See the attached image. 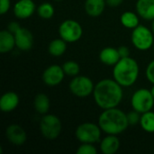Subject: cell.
I'll list each match as a JSON object with an SVG mask.
<instances>
[{"instance_id":"obj_1","label":"cell","mask_w":154,"mask_h":154,"mask_svg":"<svg viewBox=\"0 0 154 154\" xmlns=\"http://www.w3.org/2000/svg\"><path fill=\"white\" fill-rule=\"evenodd\" d=\"M123 87L114 79H105L95 85L93 91L94 100L97 106L103 110L117 107L124 96Z\"/></svg>"},{"instance_id":"obj_2","label":"cell","mask_w":154,"mask_h":154,"mask_svg":"<svg viewBox=\"0 0 154 154\" xmlns=\"http://www.w3.org/2000/svg\"><path fill=\"white\" fill-rule=\"evenodd\" d=\"M98 125L106 134H121L129 126L127 114L117 107L105 109L98 117Z\"/></svg>"},{"instance_id":"obj_3","label":"cell","mask_w":154,"mask_h":154,"mask_svg":"<svg viewBox=\"0 0 154 154\" xmlns=\"http://www.w3.org/2000/svg\"><path fill=\"white\" fill-rule=\"evenodd\" d=\"M139 73V64L134 58H121L114 66L113 79L123 88H128L137 81Z\"/></svg>"},{"instance_id":"obj_4","label":"cell","mask_w":154,"mask_h":154,"mask_svg":"<svg viewBox=\"0 0 154 154\" xmlns=\"http://www.w3.org/2000/svg\"><path fill=\"white\" fill-rule=\"evenodd\" d=\"M62 125L60 119L52 114L43 115L40 121V132L47 140H55L61 133Z\"/></svg>"},{"instance_id":"obj_5","label":"cell","mask_w":154,"mask_h":154,"mask_svg":"<svg viewBox=\"0 0 154 154\" xmlns=\"http://www.w3.org/2000/svg\"><path fill=\"white\" fill-rule=\"evenodd\" d=\"M133 45L139 51H148L154 44V34L148 27L139 24L131 34Z\"/></svg>"},{"instance_id":"obj_6","label":"cell","mask_w":154,"mask_h":154,"mask_svg":"<svg viewBox=\"0 0 154 154\" xmlns=\"http://www.w3.org/2000/svg\"><path fill=\"white\" fill-rule=\"evenodd\" d=\"M101 128L98 124L90 122L79 125L75 132L76 138L81 143H96L101 138Z\"/></svg>"},{"instance_id":"obj_7","label":"cell","mask_w":154,"mask_h":154,"mask_svg":"<svg viewBox=\"0 0 154 154\" xmlns=\"http://www.w3.org/2000/svg\"><path fill=\"white\" fill-rule=\"evenodd\" d=\"M131 105L133 109L140 114L151 111L154 106V97L151 90L147 88L136 90L132 96Z\"/></svg>"},{"instance_id":"obj_8","label":"cell","mask_w":154,"mask_h":154,"mask_svg":"<svg viewBox=\"0 0 154 154\" xmlns=\"http://www.w3.org/2000/svg\"><path fill=\"white\" fill-rule=\"evenodd\" d=\"M59 34L65 42L73 43L80 40L83 34V28L81 24L71 19L63 21L59 26Z\"/></svg>"},{"instance_id":"obj_9","label":"cell","mask_w":154,"mask_h":154,"mask_svg":"<svg viewBox=\"0 0 154 154\" xmlns=\"http://www.w3.org/2000/svg\"><path fill=\"white\" fill-rule=\"evenodd\" d=\"M70 92L79 97V98H85L93 94L95 86L91 79L86 76H76L73 77L69 85Z\"/></svg>"},{"instance_id":"obj_10","label":"cell","mask_w":154,"mask_h":154,"mask_svg":"<svg viewBox=\"0 0 154 154\" xmlns=\"http://www.w3.org/2000/svg\"><path fill=\"white\" fill-rule=\"evenodd\" d=\"M65 72L62 69V66H59L56 64L51 65L45 69L42 73V81L49 87H55L60 85L65 77Z\"/></svg>"},{"instance_id":"obj_11","label":"cell","mask_w":154,"mask_h":154,"mask_svg":"<svg viewBox=\"0 0 154 154\" xmlns=\"http://www.w3.org/2000/svg\"><path fill=\"white\" fill-rule=\"evenodd\" d=\"M5 137L9 143L14 145H23L27 140V134L24 129L16 124L10 125L5 129Z\"/></svg>"},{"instance_id":"obj_12","label":"cell","mask_w":154,"mask_h":154,"mask_svg":"<svg viewBox=\"0 0 154 154\" xmlns=\"http://www.w3.org/2000/svg\"><path fill=\"white\" fill-rule=\"evenodd\" d=\"M36 5L32 0H18L14 6V14L18 19L30 18L35 12Z\"/></svg>"},{"instance_id":"obj_13","label":"cell","mask_w":154,"mask_h":154,"mask_svg":"<svg viewBox=\"0 0 154 154\" xmlns=\"http://www.w3.org/2000/svg\"><path fill=\"white\" fill-rule=\"evenodd\" d=\"M14 34L15 38V47L23 51L32 49L33 45V35L30 30L20 27V29Z\"/></svg>"},{"instance_id":"obj_14","label":"cell","mask_w":154,"mask_h":154,"mask_svg":"<svg viewBox=\"0 0 154 154\" xmlns=\"http://www.w3.org/2000/svg\"><path fill=\"white\" fill-rule=\"evenodd\" d=\"M19 102L20 99L16 93L13 91L5 92L0 98V109L4 113H10L18 106Z\"/></svg>"},{"instance_id":"obj_15","label":"cell","mask_w":154,"mask_h":154,"mask_svg":"<svg viewBox=\"0 0 154 154\" xmlns=\"http://www.w3.org/2000/svg\"><path fill=\"white\" fill-rule=\"evenodd\" d=\"M140 17L147 21L154 19V0H137L135 5Z\"/></svg>"},{"instance_id":"obj_16","label":"cell","mask_w":154,"mask_h":154,"mask_svg":"<svg viewBox=\"0 0 154 154\" xmlns=\"http://www.w3.org/2000/svg\"><path fill=\"white\" fill-rule=\"evenodd\" d=\"M119 148L120 141L115 134H107L100 143V150L104 154H115Z\"/></svg>"},{"instance_id":"obj_17","label":"cell","mask_w":154,"mask_h":154,"mask_svg":"<svg viewBox=\"0 0 154 154\" xmlns=\"http://www.w3.org/2000/svg\"><path fill=\"white\" fill-rule=\"evenodd\" d=\"M121 57L118 52V49L113 47H106L99 53V60L102 63L107 66H115Z\"/></svg>"},{"instance_id":"obj_18","label":"cell","mask_w":154,"mask_h":154,"mask_svg":"<svg viewBox=\"0 0 154 154\" xmlns=\"http://www.w3.org/2000/svg\"><path fill=\"white\" fill-rule=\"evenodd\" d=\"M106 5V0H86L85 11L91 17H97L101 15L105 10Z\"/></svg>"},{"instance_id":"obj_19","label":"cell","mask_w":154,"mask_h":154,"mask_svg":"<svg viewBox=\"0 0 154 154\" xmlns=\"http://www.w3.org/2000/svg\"><path fill=\"white\" fill-rule=\"evenodd\" d=\"M15 46L14 34L8 29L0 32V52L6 53L11 51Z\"/></svg>"},{"instance_id":"obj_20","label":"cell","mask_w":154,"mask_h":154,"mask_svg":"<svg viewBox=\"0 0 154 154\" xmlns=\"http://www.w3.org/2000/svg\"><path fill=\"white\" fill-rule=\"evenodd\" d=\"M51 106L50 98L46 94L39 93L35 96L33 99V107L35 111L40 115H46L48 114Z\"/></svg>"},{"instance_id":"obj_21","label":"cell","mask_w":154,"mask_h":154,"mask_svg":"<svg viewBox=\"0 0 154 154\" xmlns=\"http://www.w3.org/2000/svg\"><path fill=\"white\" fill-rule=\"evenodd\" d=\"M66 50H67V42H65L61 38L52 40L48 46L49 53L54 57H60L63 55Z\"/></svg>"},{"instance_id":"obj_22","label":"cell","mask_w":154,"mask_h":154,"mask_svg":"<svg viewBox=\"0 0 154 154\" xmlns=\"http://www.w3.org/2000/svg\"><path fill=\"white\" fill-rule=\"evenodd\" d=\"M139 15L134 12L127 11L122 14L120 17V22L127 29H134L139 25Z\"/></svg>"},{"instance_id":"obj_23","label":"cell","mask_w":154,"mask_h":154,"mask_svg":"<svg viewBox=\"0 0 154 154\" xmlns=\"http://www.w3.org/2000/svg\"><path fill=\"white\" fill-rule=\"evenodd\" d=\"M140 125L143 131L149 134L154 133V112L148 111L146 113L142 114Z\"/></svg>"},{"instance_id":"obj_24","label":"cell","mask_w":154,"mask_h":154,"mask_svg":"<svg viewBox=\"0 0 154 154\" xmlns=\"http://www.w3.org/2000/svg\"><path fill=\"white\" fill-rule=\"evenodd\" d=\"M54 13H55L54 7L49 2H43V3H42L38 6V8H37V14H38V15L41 18L45 19V20H48V19L52 18L53 15H54Z\"/></svg>"},{"instance_id":"obj_25","label":"cell","mask_w":154,"mask_h":154,"mask_svg":"<svg viewBox=\"0 0 154 154\" xmlns=\"http://www.w3.org/2000/svg\"><path fill=\"white\" fill-rule=\"evenodd\" d=\"M62 69L67 76L76 77L79 74L80 66L78 62L74 60H68L62 65Z\"/></svg>"},{"instance_id":"obj_26","label":"cell","mask_w":154,"mask_h":154,"mask_svg":"<svg viewBox=\"0 0 154 154\" xmlns=\"http://www.w3.org/2000/svg\"><path fill=\"white\" fill-rule=\"evenodd\" d=\"M76 152L77 154H97V149L93 143H81Z\"/></svg>"},{"instance_id":"obj_27","label":"cell","mask_w":154,"mask_h":154,"mask_svg":"<svg viewBox=\"0 0 154 154\" xmlns=\"http://www.w3.org/2000/svg\"><path fill=\"white\" fill-rule=\"evenodd\" d=\"M141 116H142V114L138 113V112L135 111V110H134V111L128 113V114H127V119H128L129 125L134 126V125H136L137 124H140Z\"/></svg>"},{"instance_id":"obj_28","label":"cell","mask_w":154,"mask_h":154,"mask_svg":"<svg viewBox=\"0 0 154 154\" xmlns=\"http://www.w3.org/2000/svg\"><path fill=\"white\" fill-rule=\"evenodd\" d=\"M146 78L152 85H154V60H152L146 68Z\"/></svg>"},{"instance_id":"obj_29","label":"cell","mask_w":154,"mask_h":154,"mask_svg":"<svg viewBox=\"0 0 154 154\" xmlns=\"http://www.w3.org/2000/svg\"><path fill=\"white\" fill-rule=\"evenodd\" d=\"M11 7V0H0V14H6Z\"/></svg>"},{"instance_id":"obj_30","label":"cell","mask_w":154,"mask_h":154,"mask_svg":"<svg viewBox=\"0 0 154 154\" xmlns=\"http://www.w3.org/2000/svg\"><path fill=\"white\" fill-rule=\"evenodd\" d=\"M118 52L120 54V57L121 58H127V57H130V50L127 46H120L118 48Z\"/></svg>"},{"instance_id":"obj_31","label":"cell","mask_w":154,"mask_h":154,"mask_svg":"<svg viewBox=\"0 0 154 154\" xmlns=\"http://www.w3.org/2000/svg\"><path fill=\"white\" fill-rule=\"evenodd\" d=\"M20 24L17 23V22H11L9 24H8V27H7V29L11 32H13V33H14L15 32H17L19 29H20Z\"/></svg>"},{"instance_id":"obj_32","label":"cell","mask_w":154,"mask_h":154,"mask_svg":"<svg viewBox=\"0 0 154 154\" xmlns=\"http://www.w3.org/2000/svg\"><path fill=\"white\" fill-rule=\"evenodd\" d=\"M106 5H108L111 7L119 6L124 2V0H106Z\"/></svg>"},{"instance_id":"obj_33","label":"cell","mask_w":154,"mask_h":154,"mask_svg":"<svg viewBox=\"0 0 154 154\" xmlns=\"http://www.w3.org/2000/svg\"><path fill=\"white\" fill-rule=\"evenodd\" d=\"M152 32H153V34H154V19L152 20Z\"/></svg>"},{"instance_id":"obj_34","label":"cell","mask_w":154,"mask_h":154,"mask_svg":"<svg viewBox=\"0 0 154 154\" xmlns=\"http://www.w3.org/2000/svg\"><path fill=\"white\" fill-rule=\"evenodd\" d=\"M151 92H152V96H153L154 97V85L152 86V88H151Z\"/></svg>"},{"instance_id":"obj_35","label":"cell","mask_w":154,"mask_h":154,"mask_svg":"<svg viewBox=\"0 0 154 154\" xmlns=\"http://www.w3.org/2000/svg\"><path fill=\"white\" fill-rule=\"evenodd\" d=\"M55 1H60V0H55Z\"/></svg>"},{"instance_id":"obj_36","label":"cell","mask_w":154,"mask_h":154,"mask_svg":"<svg viewBox=\"0 0 154 154\" xmlns=\"http://www.w3.org/2000/svg\"><path fill=\"white\" fill-rule=\"evenodd\" d=\"M153 50H154V44H153Z\"/></svg>"}]
</instances>
